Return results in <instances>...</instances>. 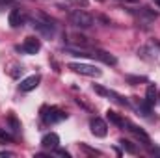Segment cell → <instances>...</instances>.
<instances>
[{
	"mask_svg": "<svg viewBox=\"0 0 160 158\" xmlns=\"http://www.w3.org/2000/svg\"><path fill=\"white\" fill-rule=\"evenodd\" d=\"M6 125H8V128H9L13 134H19V132H21V128H22V126H21V121L15 117V114H13V112H9V114H8V117H6Z\"/></svg>",
	"mask_w": 160,
	"mask_h": 158,
	"instance_id": "14",
	"label": "cell"
},
{
	"mask_svg": "<svg viewBox=\"0 0 160 158\" xmlns=\"http://www.w3.org/2000/svg\"><path fill=\"white\" fill-rule=\"evenodd\" d=\"M89 128H91V134L97 136V138H104L108 134V125L106 121L101 117H93L89 121Z\"/></svg>",
	"mask_w": 160,
	"mask_h": 158,
	"instance_id": "7",
	"label": "cell"
},
{
	"mask_svg": "<svg viewBox=\"0 0 160 158\" xmlns=\"http://www.w3.org/2000/svg\"><path fill=\"white\" fill-rule=\"evenodd\" d=\"M127 2H138V0H127Z\"/></svg>",
	"mask_w": 160,
	"mask_h": 158,
	"instance_id": "25",
	"label": "cell"
},
{
	"mask_svg": "<svg viewBox=\"0 0 160 158\" xmlns=\"http://www.w3.org/2000/svg\"><path fill=\"white\" fill-rule=\"evenodd\" d=\"M41 82V77L39 75H32V77H28V78H24L21 84H19V89L22 91V93H28V91H34L38 86H39Z\"/></svg>",
	"mask_w": 160,
	"mask_h": 158,
	"instance_id": "12",
	"label": "cell"
},
{
	"mask_svg": "<svg viewBox=\"0 0 160 158\" xmlns=\"http://www.w3.org/2000/svg\"><path fill=\"white\" fill-rule=\"evenodd\" d=\"M69 2H73L75 6H88V0H69Z\"/></svg>",
	"mask_w": 160,
	"mask_h": 158,
	"instance_id": "21",
	"label": "cell"
},
{
	"mask_svg": "<svg viewBox=\"0 0 160 158\" xmlns=\"http://www.w3.org/2000/svg\"><path fill=\"white\" fill-rule=\"evenodd\" d=\"M39 116H41L45 125H54V123H60V121L67 119V114L63 110L56 108V106H43Z\"/></svg>",
	"mask_w": 160,
	"mask_h": 158,
	"instance_id": "2",
	"label": "cell"
},
{
	"mask_svg": "<svg viewBox=\"0 0 160 158\" xmlns=\"http://www.w3.org/2000/svg\"><path fill=\"white\" fill-rule=\"evenodd\" d=\"M125 126H127V130H128V132H132V134H134V136H136V138H138L145 147H147V149H151V138L145 134V130H143V128H140L138 125H134V123H130V121H127V119H125ZM125 126H123V128H125Z\"/></svg>",
	"mask_w": 160,
	"mask_h": 158,
	"instance_id": "6",
	"label": "cell"
},
{
	"mask_svg": "<svg viewBox=\"0 0 160 158\" xmlns=\"http://www.w3.org/2000/svg\"><path fill=\"white\" fill-rule=\"evenodd\" d=\"M2 156H13V153H9V151H2V153H0V158Z\"/></svg>",
	"mask_w": 160,
	"mask_h": 158,
	"instance_id": "22",
	"label": "cell"
},
{
	"mask_svg": "<svg viewBox=\"0 0 160 158\" xmlns=\"http://www.w3.org/2000/svg\"><path fill=\"white\" fill-rule=\"evenodd\" d=\"M8 141H13V136L9 130H0V143H8Z\"/></svg>",
	"mask_w": 160,
	"mask_h": 158,
	"instance_id": "19",
	"label": "cell"
},
{
	"mask_svg": "<svg viewBox=\"0 0 160 158\" xmlns=\"http://www.w3.org/2000/svg\"><path fill=\"white\" fill-rule=\"evenodd\" d=\"M155 4H157V6L160 7V0H155Z\"/></svg>",
	"mask_w": 160,
	"mask_h": 158,
	"instance_id": "24",
	"label": "cell"
},
{
	"mask_svg": "<svg viewBox=\"0 0 160 158\" xmlns=\"http://www.w3.org/2000/svg\"><path fill=\"white\" fill-rule=\"evenodd\" d=\"M119 145L127 151V153H130V155H136V153H138L136 145H132V141H128V140H119Z\"/></svg>",
	"mask_w": 160,
	"mask_h": 158,
	"instance_id": "18",
	"label": "cell"
},
{
	"mask_svg": "<svg viewBox=\"0 0 160 158\" xmlns=\"http://www.w3.org/2000/svg\"><path fill=\"white\" fill-rule=\"evenodd\" d=\"M54 153H56V155H60V156H65V158L71 156V155H69L67 151H63V149H60V147H56V149H54Z\"/></svg>",
	"mask_w": 160,
	"mask_h": 158,
	"instance_id": "20",
	"label": "cell"
},
{
	"mask_svg": "<svg viewBox=\"0 0 160 158\" xmlns=\"http://www.w3.org/2000/svg\"><path fill=\"white\" fill-rule=\"evenodd\" d=\"M41 48V41L38 37H26L24 43L21 45V47H17V50H21V52H24V54H38Z\"/></svg>",
	"mask_w": 160,
	"mask_h": 158,
	"instance_id": "9",
	"label": "cell"
},
{
	"mask_svg": "<svg viewBox=\"0 0 160 158\" xmlns=\"http://www.w3.org/2000/svg\"><path fill=\"white\" fill-rule=\"evenodd\" d=\"M69 21H71V24H75L77 28H91V26L95 24L93 15H89V13L84 11V9H73V11L69 13Z\"/></svg>",
	"mask_w": 160,
	"mask_h": 158,
	"instance_id": "1",
	"label": "cell"
},
{
	"mask_svg": "<svg viewBox=\"0 0 160 158\" xmlns=\"http://www.w3.org/2000/svg\"><path fill=\"white\" fill-rule=\"evenodd\" d=\"M157 99H158V93H157V87H155V84H149L147 86V91H145V101L153 106L155 102H157Z\"/></svg>",
	"mask_w": 160,
	"mask_h": 158,
	"instance_id": "15",
	"label": "cell"
},
{
	"mask_svg": "<svg viewBox=\"0 0 160 158\" xmlns=\"http://www.w3.org/2000/svg\"><path fill=\"white\" fill-rule=\"evenodd\" d=\"M8 22H9L11 28H21V26L26 22V15H24V11L19 9V7H13V9L9 11V15H8Z\"/></svg>",
	"mask_w": 160,
	"mask_h": 158,
	"instance_id": "8",
	"label": "cell"
},
{
	"mask_svg": "<svg viewBox=\"0 0 160 158\" xmlns=\"http://www.w3.org/2000/svg\"><path fill=\"white\" fill-rule=\"evenodd\" d=\"M93 91H95V93H99L101 97H106V99L114 101V102H116V104H119V106H128V104H130V102H128L123 95H119L118 91L108 89V87H102V86H99V84H95V86H93Z\"/></svg>",
	"mask_w": 160,
	"mask_h": 158,
	"instance_id": "3",
	"label": "cell"
},
{
	"mask_svg": "<svg viewBox=\"0 0 160 158\" xmlns=\"http://www.w3.org/2000/svg\"><path fill=\"white\" fill-rule=\"evenodd\" d=\"M67 47H77V48H89L91 47V41L86 36H80V34H67Z\"/></svg>",
	"mask_w": 160,
	"mask_h": 158,
	"instance_id": "10",
	"label": "cell"
},
{
	"mask_svg": "<svg viewBox=\"0 0 160 158\" xmlns=\"http://www.w3.org/2000/svg\"><path fill=\"white\" fill-rule=\"evenodd\" d=\"M41 145H43L45 149L54 151V149L60 145V136H58V134H54V132H48V134H45V136L41 138Z\"/></svg>",
	"mask_w": 160,
	"mask_h": 158,
	"instance_id": "13",
	"label": "cell"
},
{
	"mask_svg": "<svg viewBox=\"0 0 160 158\" xmlns=\"http://www.w3.org/2000/svg\"><path fill=\"white\" fill-rule=\"evenodd\" d=\"M8 2H9V0H0V4H8Z\"/></svg>",
	"mask_w": 160,
	"mask_h": 158,
	"instance_id": "23",
	"label": "cell"
},
{
	"mask_svg": "<svg viewBox=\"0 0 160 158\" xmlns=\"http://www.w3.org/2000/svg\"><path fill=\"white\" fill-rule=\"evenodd\" d=\"M158 101H160V93H158Z\"/></svg>",
	"mask_w": 160,
	"mask_h": 158,
	"instance_id": "26",
	"label": "cell"
},
{
	"mask_svg": "<svg viewBox=\"0 0 160 158\" xmlns=\"http://www.w3.org/2000/svg\"><path fill=\"white\" fill-rule=\"evenodd\" d=\"M106 117H108L110 123H114L116 126H121V128L125 126V119L121 117L118 112H114V110H108V112H106Z\"/></svg>",
	"mask_w": 160,
	"mask_h": 158,
	"instance_id": "16",
	"label": "cell"
},
{
	"mask_svg": "<svg viewBox=\"0 0 160 158\" xmlns=\"http://www.w3.org/2000/svg\"><path fill=\"white\" fill-rule=\"evenodd\" d=\"M136 108H138V112H140L143 117H151V104H149L147 101H140V102L136 104Z\"/></svg>",
	"mask_w": 160,
	"mask_h": 158,
	"instance_id": "17",
	"label": "cell"
},
{
	"mask_svg": "<svg viewBox=\"0 0 160 158\" xmlns=\"http://www.w3.org/2000/svg\"><path fill=\"white\" fill-rule=\"evenodd\" d=\"M73 73H78V75H84V77H101L102 75V71L101 69H97L95 65H89V63H80V62H71L69 65H67Z\"/></svg>",
	"mask_w": 160,
	"mask_h": 158,
	"instance_id": "4",
	"label": "cell"
},
{
	"mask_svg": "<svg viewBox=\"0 0 160 158\" xmlns=\"http://www.w3.org/2000/svg\"><path fill=\"white\" fill-rule=\"evenodd\" d=\"M91 58L101 60V62L106 63V65H116V63H118V58H116L114 54H110V52H106V50H101V48H93V50H91Z\"/></svg>",
	"mask_w": 160,
	"mask_h": 158,
	"instance_id": "11",
	"label": "cell"
},
{
	"mask_svg": "<svg viewBox=\"0 0 160 158\" xmlns=\"http://www.w3.org/2000/svg\"><path fill=\"white\" fill-rule=\"evenodd\" d=\"M36 30H39L43 36H47V37H52L54 36V24H52V21L47 17V15H43L39 13L38 17H34V24H32Z\"/></svg>",
	"mask_w": 160,
	"mask_h": 158,
	"instance_id": "5",
	"label": "cell"
}]
</instances>
